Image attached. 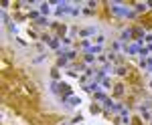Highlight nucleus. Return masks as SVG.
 Returning <instances> with one entry per match:
<instances>
[{
	"label": "nucleus",
	"mask_w": 152,
	"mask_h": 125,
	"mask_svg": "<svg viewBox=\"0 0 152 125\" xmlns=\"http://www.w3.org/2000/svg\"><path fill=\"white\" fill-rule=\"evenodd\" d=\"M8 30H10L12 34H18V26H16V22H10V24H8Z\"/></svg>",
	"instance_id": "obj_27"
},
{
	"label": "nucleus",
	"mask_w": 152,
	"mask_h": 125,
	"mask_svg": "<svg viewBox=\"0 0 152 125\" xmlns=\"http://www.w3.org/2000/svg\"><path fill=\"white\" fill-rule=\"evenodd\" d=\"M110 10L114 12V16H120V18H136V10L128 8L126 4H118V2H110Z\"/></svg>",
	"instance_id": "obj_1"
},
{
	"label": "nucleus",
	"mask_w": 152,
	"mask_h": 125,
	"mask_svg": "<svg viewBox=\"0 0 152 125\" xmlns=\"http://www.w3.org/2000/svg\"><path fill=\"white\" fill-rule=\"evenodd\" d=\"M71 40H73L71 36H63V38H61V43H63V46H67V48L71 46Z\"/></svg>",
	"instance_id": "obj_25"
},
{
	"label": "nucleus",
	"mask_w": 152,
	"mask_h": 125,
	"mask_svg": "<svg viewBox=\"0 0 152 125\" xmlns=\"http://www.w3.org/2000/svg\"><path fill=\"white\" fill-rule=\"evenodd\" d=\"M37 24H39V26H49V28H51V24H53V22H49L47 18H39V20H37Z\"/></svg>",
	"instance_id": "obj_23"
},
{
	"label": "nucleus",
	"mask_w": 152,
	"mask_h": 125,
	"mask_svg": "<svg viewBox=\"0 0 152 125\" xmlns=\"http://www.w3.org/2000/svg\"><path fill=\"white\" fill-rule=\"evenodd\" d=\"M112 48H114V53H118V51H124V48H126V43L116 40V43H112Z\"/></svg>",
	"instance_id": "obj_12"
},
{
	"label": "nucleus",
	"mask_w": 152,
	"mask_h": 125,
	"mask_svg": "<svg viewBox=\"0 0 152 125\" xmlns=\"http://www.w3.org/2000/svg\"><path fill=\"white\" fill-rule=\"evenodd\" d=\"M97 61H99L102 65H104V63H107V59H105V55H99V57H97Z\"/></svg>",
	"instance_id": "obj_32"
},
{
	"label": "nucleus",
	"mask_w": 152,
	"mask_h": 125,
	"mask_svg": "<svg viewBox=\"0 0 152 125\" xmlns=\"http://www.w3.org/2000/svg\"><path fill=\"white\" fill-rule=\"evenodd\" d=\"M144 43H146V46L152 45V33H146V36H144Z\"/></svg>",
	"instance_id": "obj_29"
},
{
	"label": "nucleus",
	"mask_w": 152,
	"mask_h": 125,
	"mask_svg": "<svg viewBox=\"0 0 152 125\" xmlns=\"http://www.w3.org/2000/svg\"><path fill=\"white\" fill-rule=\"evenodd\" d=\"M126 73H128V69H126V67H122V65H118V67L114 69V75H118V77H124Z\"/></svg>",
	"instance_id": "obj_14"
},
{
	"label": "nucleus",
	"mask_w": 152,
	"mask_h": 125,
	"mask_svg": "<svg viewBox=\"0 0 152 125\" xmlns=\"http://www.w3.org/2000/svg\"><path fill=\"white\" fill-rule=\"evenodd\" d=\"M97 34V28L95 26H87V28H79V36H81L83 40H89V36H94Z\"/></svg>",
	"instance_id": "obj_3"
},
{
	"label": "nucleus",
	"mask_w": 152,
	"mask_h": 125,
	"mask_svg": "<svg viewBox=\"0 0 152 125\" xmlns=\"http://www.w3.org/2000/svg\"><path fill=\"white\" fill-rule=\"evenodd\" d=\"M51 77H53V81L61 79V75H59V69H53V71H51Z\"/></svg>",
	"instance_id": "obj_30"
},
{
	"label": "nucleus",
	"mask_w": 152,
	"mask_h": 125,
	"mask_svg": "<svg viewBox=\"0 0 152 125\" xmlns=\"http://www.w3.org/2000/svg\"><path fill=\"white\" fill-rule=\"evenodd\" d=\"M150 125H152V121H150Z\"/></svg>",
	"instance_id": "obj_36"
},
{
	"label": "nucleus",
	"mask_w": 152,
	"mask_h": 125,
	"mask_svg": "<svg viewBox=\"0 0 152 125\" xmlns=\"http://www.w3.org/2000/svg\"><path fill=\"white\" fill-rule=\"evenodd\" d=\"M89 53H91V55H99V53H104V46H102V45H94Z\"/></svg>",
	"instance_id": "obj_19"
},
{
	"label": "nucleus",
	"mask_w": 152,
	"mask_h": 125,
	"mask_svg": "<svg viewBox=\"0 0 152 125\" xmlns=\"http://www.w3.org/2000/svg\"><path fill=\"white\" fill-rule=\"evenodd\" d=\"M79 45H81V48L85 51V53H89V51H91V46H94V43H89V40H81Z\"/></svg>",
	"instance_id": "obj_17"
},
{
	"label": "nucleus",
	"mask_w": 152,
	"mask_h": 125,
	"mask_svg": "<svg viewBox=\"0 0 152 125\" xmlns=\"http://www.w3.org/2000/svg\"><path fill=\"white\" fill-rule=\"evenodd\" d=\"M140 48H142L140 45H136V43H130V45H126V48H124V51H126L128 55H138V51H140Z\"/></svg>",
	"instance_id": "obj_7"
},
{
	"label": "nucleus",
	"mask_w": 152,
	"mask_h": 125,
	"mask_svg": "<svg viewBox=\"0 0 152 125\" xmlns=\"http://www.w3.org/2000/svg\"><path fill=\"white\" fill-rule=\"evenodd\" d=\"M49 48H53V51H61V48H63V45H61V38H59V36H53V38H51V40H49Z\"/></svg>",
	"instance_id": "obj_6"
},
{
	"label": "nucleus",
	"mask_w": 152,
	"mask_h": 125,
	"mask_svg": "<svg viewBox=\"0 0 152 125\" xmlns=\"http://www.w3.org/2000/svg\"><path fill=\"white\" fill-rule=\"evenodd\" d=\"M67 77H71V79H77V77H79V75H77V71H73V69H67Z\"/></svg>",
	"instance_id": "obj_28"
},
{
	"label": "nucleus",
	"mask_w": 152,
	"mask_h": 125,
	"mask_svg": "<svg viewBox=\"0 0 152 125\" xmlns=\"http://www.w3.org/2000/svg\"><path fill=\"white\" fill-rule=\"evenodd\" d=\"M132 36H134V40H144L146 33H144L142 26H136V28H132Z\"/></svg>",
	"instance_id": "obj_5"
},
{
	"label": "nucleus",
	"mask_w": 152,
	"mask_h": 125,
	"mask_svg": "<svg viewBox=\"0 0 152 125\" xmlns=\"http://www.w3.org/2000/svg\"><path fill=\"white\" fill-rule=\"evenodd\" d=\"M77 125H81V123H77Z\"/></svg>",
	"instance_id": "obj_35"
},
{
	"label": "nucleus",
	"mask_w": 152,
	"mask_h": 125,
	"mask_svg": "<svg viewBox=\"0 0 152 125\" xmlns=\"http://www.w3.org/2000/svg\"><path fill=\"white\" fill-rule=\"evenodd\" d=\"M130 36H132V28H124L122 34H120V40H122V43H126V40H130Z\"/></svg>",
	"instance_id": "obj_10"
},
{
	"label": "nucleus",
	"mask_w": 152,
	"mask_h": 125,
	"mask_svg": "<svg viewBox=\"0 0 152 125\" xmlns=\"http://www.w3.org/2000/svg\"><path fill=\"white\" fill-rule=\"evenodd\" d=\"M99 87H102V89H110V87H112V81L107 79V77H104V79L99 81Z\"/></svg>",
	"instance_id": "obj_18"
},
{
	"label": "nucleus",
	"mask_w": 152,
	"mask_h": 125,
	"mask_svg": "<svg viewBox=\"0 0 152 125\" xmlns=\"http://www.w3.org/2000/svg\"><path fill=\"white\" fill-rule=\"evenodd\" d=\"M45 55H39V57H35V61H33V63H35V65H43V63H45Z\"/></svg>",
	"instance_id": "obj_26"
},
{
	"label": "nucleus",
	"mask_w": 152,
	"mask_h": 125,
	"mask_svg": "<svg viewBox=\"0 0 152 125\" xmlns=\"http://www.w3.org/2000/svg\"><path fill=\"white\" fill-rule=\"evenodd\" d=\"M134 10H136V14H138V12H144V10H148V2H138V4L134 6Z\"/></svg>",
	"instance_id": "obj_13"
},
{
	"label": "nucleus",
	"mask_w": 152,
	"mask_h": 125,
	"mask_svg": "<svg viewBox=\"0 0 152 125\" xmlns=\"http://www.w3.org/2000/svg\"><path fill=\"white\" fill-rule=\"evenodd\" d=\"M26 16H28V18H33V20H39V18H43V16H41V12L37 10V8H33V10H28V14H26Z\"/></svg>",
	"instance_id": "obj_11"
},
{
	"label": "nucleus",
	"mask_w": 152,
	"mask_h": 125,
	"mask_svg": "<svg viewBox=\"0 0 152 125\" xmlns=\"http://www.w3.org/2000/svg\"><path fill=\"white\" fill-rule=\"evenodd\" d=\"M94 97H95V101L104 103V99H105V93H104V89H97V91L94 93Z\"/></svg>",
	"instance_id": "obj_15"
},
{
	"label": "nucleus",
	"mask_w": 152,
	"mask_h": 125,
	"mask_svg": "<svg viewBox=\"0 0 152 125\" xmlns=\"http://www.w3.org/2000/svg\"><path fill=\"white\" fill-rule=\"evenodd\" d=\"M97 59H95V55H91V53H85V65H91V63H95Z\"/></svg>",
	"instance_id": "obj_20"
},
{
	"label": "nucleus",
	"mask_w": 152,
	"mask_h": 125,
	"mask_svg": "<svg viewBox=\"0 0 152 125\" xmlns=\"http://www.w3.org/2000/svg\"><path fill=\"white\" fill-rule=\"evenodd\" d=\"M114 95H116V97H122V95H124V85H122V83H120V85H114Z\"/></svg>",
	"instance_id": "obj_16"
},
{
	"label": "nucleus",
	"mask_w": 152,
	"mask_h": 125,
	"mask_svg": "<svg viewBox=\"0 0 152 125\" xmlns=\"http://www.w3.org/2000/svg\"><path fill=\"white\" fill-rule=\"evenodd\" d=\"M16 43H18L20 46H26V40H24V38H20V36H16Z\"/></svg>",
	"instance_id": "obj_31"
},
{
	"label": "nucleus",
	"mask_w": 152,
	"mask_h": 125,
	"mask_svg": "<svg viewBox=\"0 0 152 125\" xmlns=\"http://www.w3.org/2000/svg\"><path fill=\"white\" fill-rule=\"evenodd\" d=\"M140 115L146 119V121H152V113L148 111V107H146V105H142V107H140Z\"/></svg>",
	"instance_id": "obj_8"
},
{
	"label": "nucleus",
	"mask_w": 152,
	"mask_h": 125,
	"mask_svg": "<svg viewBox=\"0 0 152 125\" xmlns=\"http://www.w3.org/2000/svg\"><path fill=\"white\" fill-rule=\"evenodd\" d=\"M104 43H105V34L97 33V34H95V45H102V46H104Z\"/></svg>",
	"instance_id": "obj_21"
},
{
	"label": "nucleus",
	"mask_w": 152,
	"mask_h": 125,
	"mask_svg": "<svg viewBox=\"0 0 152 125\" xmlns=\"http://www.w3.org/2000/svg\"><path fill=\"white\" fill-rule=\"evenodd\" d=\"M150 89H152V79H150Z\"/></svg>",
	"instance_id": "obj_34"
},
{
	"label": "nucleus",
	"mask_w": 152,
	"mask_h": 125,
	"mask_svg": "<svg viewBox=\"0 0 152 125\" xmlns=\"http://www.w3.org/2000/svg\"><path fill=\"white\" fill-rule=\"evenodd\" d=\"M81 12H83V14H85V16H87V14H94V12L89 10V8H87V6H85V8H83V10H81Z\"/></svg>",
	"instance_id": "obj_33"
},
{
	"label": "nucleus",
	"mask_w": 152,
	"mask_h": 125,
	"mask_svg": "<svg viewBox=\"0 0 152 125\" xmlns=\"http://www.w3.org/2000/svg\"><path fill=\"white\" fill-rule=\"evenodd\" d=\"M63 103H65L67 107H79V105H81V97L71 95V97H67V99H63Z\"/></svg>",
	"instance_id": "obj_4"
},
{
	"label": "nucleus",
	"mask_w": 152,
	"mask_h": 125,
	"mask_svg": "<svg viewBox=\"0 0 152 125\" xmlns=\"http://www.w3.org/2000/svg\"><path fill=\"white\" fill-rule=\"evenodd\" d=\"M37 10L41 12L43 18H47L49 14H53V6H51L49 2H39V4H37Z\"/></svg>",
	"instance_id": "obj_2"
},
{
	"label": "nucleus",
	"mask_w": 152,
	"mask_h": 125,
	"mask_svg": "<svg viewBox=\"0 0 152 125\" xmlns=\"http://www.w3.org/2000/svg\"><path fill=\"white\" fill-rule=\"evenodd\" d=\"M65 30H67V26H63V24H59V26H57V34L61 36V38L65 36Z\"/></svg>",
	"instance_id": "obj_24"
},
{
	"label": "nucleus",
	"mask_w": 152,
	"mask_h": 125,
	"mask_svg": "<svg viewBox=\"0 0 152 125\" xmlns=\"http://www.w3.org/2000/svg\"><path fill=\"white\" fill-rule=\"evenodd\" d=\"M65 67L69 69V59L67 57H59L57 59V69H65Z\"/></svg>",
	"instance_id": "obj_9"
},
{
	"label": "nucleus",
	"mask_w": 152,
	"mask_h": 125,
	"mask_svg": "<svg viewBox=\"0 0 152 125\" xmlns=\"http://www.w3.org/2000/svg\"><path fill=\"white\" fill-rule=\"evenodd\" d=\"M102 105H104L105 109H110V111H112V107H114V101H112L110 97H105V99H104V103H102Z\"/></svg>",
	"instance_id": "obj_22"
}]
</instances>
